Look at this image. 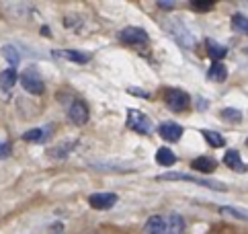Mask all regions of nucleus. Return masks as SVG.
Here are the masks:
<instances>
[{
    "label": "nucleus",
    "instance_id": "nucleus-1",
    "mask_svg": "<svg viewBox=\"0 0 248 234\" xmlns=\"http://www.w3.org/2000/svg\"><path fill=\"white\" fill-rule=\"evenodd\" d=\"M185 220L179 214H164L152 216L146 222V234H183Z\"/></svg>",
    "mask_w": 248,
    "mask_h": 234
},
{
    "label": "nucleus",
    "instance_id": "nucleus-2",
    "mask_svg": "<svg viewBox=\"0 0 248 234\" xmlns=\"http://www.w3.org/2000/svg\"><path fill=\"white\" fill-rule=\"evenodd\" d=\"M156 181H187V183H195V185H203L207 189H216V191H228V187L224 183L217 181H205V179H197L185 173H164L160 177H156Z\"/></svg>",
    "mask_w": 248,
    "mask_h": 234
},
{
    "label": "nucleus",
    "instance_id": "nucleus-3",
    "mask_svg": "<svg viewBox=\"0 0 248 234\" xmlns=\"http://www.w3.org/2000/svg\"><path fill=\"white\" fill-rule=\"evenodd\" d=\"M19 83H21V86L25 88V91L31 93V95H43V91H46L43 78L35 68H25L19 74Z\"/></svg>",
    "mask_w": 248,
    "mask_h": 234
},
{
    "label": "nucleus",
    "instance_id": "nucleus-4",
    "mask_svg": "<svg viewBox=\"0 0 248 234\" xmlns=\"http://www.w3.org/2000/svg\"><path fill=\"white\" fill-rule=\"evenodd\" d=\"M119 41L125 46H134V48H146L150 43V35L141 29V27H125L119 33Z\"/></svg>",
    "mask_w": 248,
    "mask_h": 234
},
{
    "label": "nucleus",
    "instance_id": "nucleus-5",
    "mask_svg": "<svg viewBox=\"0 0 248 234\" xmlns=\"http://www.w3.org/2000/svg\"><path fill=\"white\" fill-rule=\"evenodd\" d=\"M127 125L134 132H138V134H152V130H154V125H152V119H150L148 115H144L141 111H138V109H129L127 111Z\"/></svg>",
    "mask_w": 248,
    "mask_h": 234
},
{
    "label": "nucleus",
    "instance_id": "nucleus-6",
    "mask_svg": "<svg viewBox=\"0 0 248 234\" xmlns=\"http://www.w3.org/2000/svg\"><path fill=\"white\" fill-rule=\"evenodd\" d=\"M164 101L172 111H185L191 103V97L181 88H168L164 93Z\"/></svg>",
    "mask_w": 248,
    "mask_h": 234
},
{
    "label": "nucleus",
    "instance_id": "nucleus-7",
    "mask_svg": "<svg viewBox=\"0 0 248 234\" xmlns=\"http://www.w3.org/2000/svg\"><path fill=\"white\" fill-rule=\"evenodd\" d=\"M88 203H91L93 210H111L117 203V193H109V191L93 193L88 197Z\"/></svg>",
    "mask_w": 248,
    "mask_h": 234
},
{
    "label": "nucleus",
    "instance_id": "nucleus-8",
    "mask_svg": "<svg viewBox=\"0 0 248 234\" xmlns=\"http://www.w3.org/2000/svg\"><path fill=\"white\" fill-rule=\"evenodd\" d=\"M168 29L172 31L174 39L179 41L183 48H189V50H193V46H195V39H193V35L189 33V29H187V27H185L183 23H168Z\"/></svg>",
    "mask_w": 248,
    "mask_h": 234
},
{
    "label": "nucleus",
    "instance_id": "nucleus-9",
    "mask_svg": "<svg viewBox=\"0 0 248 234\" xmlns=\"http://www.w3.org/2000/svg\"><path fill=\"white\" fill-rule=\"evenodd\" d=\"M68 117L74 125H84L88 121V107L82 101L74 99L72 105H70V109H68Z\"/></svg>",
    "mask_w": 248,
    "mask_h": 234
},
{
    "label": "nucleus",
    "instance_id": "nucleus-10",
    "mask_svg": "<svg viewBox=\"0 0 248 234\" xmlns=\"http://www.w3.org/2000/svg\"><path fill=\"white\" fill-rule=\"evenodd\" d=\"M76 146H78V140H64V142H60L58 146L49 148L47 150V156L56 158V160H64V158H68L70 154H72Z\"/></svg>",
    "mask_w": 248,
    "mask_h": 234
},
{
    "label": "nucleus",
    "instance_id": "nucleus-11",
    "mask_svg": "<svg viewBox=\"0 0 248 234\" xmlns=\"http://www.w3.org/2000/svg\"><path fill=\"white\" fill-rule=\"evenodd\" d=\"M158 134H160V138L166 140V142H179L181 136H183V128L174 121H166L158 128Z\"/></svg>",
    "mask_w": 248,
    "mask_h": 234
},
{
    "label": "nucleus",
    "instance_id": "nucleus-12",
    "mask_svg": "<svg viewBox=\"0 0 248 234\" xmlns=\"http://www.w3.org/2000/svg\"><path fill=\"white\" fill-rule=\"evenodd\" d=\"M224 165H228L232 170H236V173H246L248 167L242 163V158H240V152L238 150H228L226 154H224Z\"/></svg>",
    "mask_w": 248,
    "mask_h": 234
},
{
    "label": "nucleus",
    "instance_id": "nucleus-13",
    "mask_svg": "<svg viewBox=\"0 0 248 234\" xmlns=\"http://www.w3.org/2000/svg\"><path fill=\"white\" fill-rule=\"evenodd\" d=\"M207 78L211 80V83H226V78H228L226 66L221 64V62H214L211 68L207 70Z\"/></svg>",
    "mask_w": 248,
    "mask_h": 234
},
{
    "label": "nucleus",
    "instance_id": "nucleus-14",
    "mask_svg": "<svg viewBox=\"0 0 248 234\" xmlns=\"http://www.w3.org/2000/svg\"><path fill=\"white\" fill-rule=\"evenodd\" d=\"M191 167H193L195 170H199V173H214L216 167H217V163H216L214 158H209V156H199V158L193 160Z\"/></svg>",
    "mask_w": 248,
    "mask_h": 234
},
{
    "label": "nucleus",
    "instance_id": "nucleus-15",
    "mask_svg": "<svg viewBox=\"0 0 248 234\" xmlns=\"http://www.w3.org/2000/svg\"><path fill=\"white\" fill-rule=\"evenodd\" d=\"M56 56L64 58V60H72V62H76V64H84V62L91 60L88 53H80V51H74V50H58Z\"/></svg>",
    "mask_w": 248,
    "mask_h": 234
},
{
    "label": "nucleus",
    "instance_id": "nucleus-16",
    "mask_svg": "<svg viewBox=\"0 0 248 234\" xmlns=\"http://www.w3.org/2000/svg\"><path fill=\"white\" fill-rule=\"evenodd\" d=\"M156 163L160 167H172L176 163V156L170 148H158L156 152Z\"/></svg>",
    "mask_w": 248,
    "mask_h": 234
},
{
    "label": "nucleus",
    "instance_id": "nucleus-17",
    "mask_svg": "<svg viewBox=\"0 0 248 234\" xmlns=\"http://www.w3.org/2000/svg\"><path fill=\"white\" fill-rule=\"evenodd\" d=\"M2 58L11 64V68H16L19 66V62H21V53H19V50H16L15 46H2Z\"/></svg>",
    "mask_w": 248,
    "mask_h": 234
},
{
    "label": "nucleus",
    "instance_id": "nucleus-18",
    "mask_svg": "<svg viewBox=\"0 0 248 234\" xmlns=\"http://www.w3.org/2000/svg\"><path fill=\"white\" fill-rule=\"evenodd\" d=\"M205 46H207V53H209L211 58H214V62H219L221 58H226L228 50H226L224 46H219V43H216L214 39H207Z\"/></svg>",
    "mask_w": 248,
    "mask_h": 234
},
{
    "label": "nucleus",
    "instance_id": "nucleus-19",
    "mask_svg": "<svg viewBox=\"0 0 248 234\" xmlns=\"http://www.w3.org/2000/svg\"><path fill=\"white\" fill-rule=\"evenodd\" d=\"M15 83H19V74H16V70H15V68H8V70H4L2 74H0V86L13 88Z\"/></svg>",
    "mask_w": 248,
    "mask_h": 234
},
{
    "label": "nucleus",
    "instance_id": "nucleus-20",
    "mask_svg": "<svg viewBox=\"0 0 248 234\" xmlns=\"http://www.w3.org/2000/svg\"><path fill=\"white\" fill-rule=\"evenodd\" d=\"M201 134H203V138L207 140V144L211 148H221L226 144V140H224V136H219L217 132H211V130H201Z\"/></svg>",
    "mask_w": 248,
    "mask_h": 234
},
{
    "label": "nucleus",
    "instance_id": "nucleus-21",
    "mask_svg": "<svg viewBox=\"0 0 248 234\" xmlns=\"http://www.w3.org/2000/svg\"><path fill=\"white\" fill-rule=\"evenodd\" d=\"M47 130H49V128H33V130H29V132L23 134V140H25V142H41V140H46Z\"/></svg>",
    "mask_w": 248,
    "mask_h": 234
},
{
    "label": "nucleus",
    "instance_id": "nucleus-22",
    "mask_svg": "<svg viewBox=\"0 0 248 234\" xmlns=\"http://www.w3.org/2000/svg\"><path fill=\"white\" fill-rule=\"evenodd\" d=\"M232 27H234L238 33L248 35V17H244V15H240V13L232 15Z\"/></svg>",
    "mask_w": 248,
    "mask_h": 234
},
{
    "label": "nucleus",
    "instance_id": "nucleus-23",
    "mask_svg": "<svg viewBox=\"0 0 248 234\" xmlns=\"http://www.w3.org/2000/svg\"><path fill=\"white\" fill-rule=\"evenodd\" d=\"M221 119L228 121V123H238V121H242V113L238 111V109H232V107H226V109H221Z\"/></svg>",
    "mask_w": 248,
    "mask_h": 234
},
{
    "label": "nucleus",
    "instance_id": "nucleus-24",
    "mask_svg": "<svg viewBox=\"0 0 248 234\" xmlns=\"http://www.w3.org/2000/svg\"><path fill=\"white\" fill-rule=\"evenodd\" d=\"M221 214H226V216H234V218L238 220H246L248 222V214L246 212H240L238 208H230V205H224V208H219Z\"/></svg>",
    "mask_w": 248,
    "mask_h": 234
},
{
    "label": "nucleus",
    "instance_id": "nucleus-25",
    "mask_svg": "<svg viewBox=\"0 0 248 234\" xmlns=\"http://www.w3.org/2000/svg\"><path fill=\"white\" fill-rule=\"evenodd\" d=\"M11 154V142H0V158H6Z\"/></svg>",
    "mask_w": 248,
    "mask_h": 234
},
{
    "label": "nucleus",
    "instance_id": "nucleus-26",
    "mask_svg": "<svg viewBox=\"0 0 248 234\" xmlns=\"http://www.w3.org/2000/svg\"><path fill=\"white\" fill-rule=\"evenodd\" d=\"M129 93H131V95H141V97H146V99H148V95H146V93H141V91H138V88H129Z\"/></svg>",
    "mask_w": 248,
    "mask_h": 234
},
{
    "label": "nucleus",
    "instance_id": "nucleus-27",
    "mask_svg": "<svg viewBox=\"0 0 248 234\" xmlns=\"http://www.w3.org/2000/svg\"><path fill=\"white\" fill-rule=\"evenodd\" d=\"M193 6H195V8H209L211 4H199V2H193Z\"/></svg>",
    "mask_w": 248,
    "mask_h": 234
},
{
    "label": "nucleus",
    "instance_id": "nucleus-28",
    "mask_svg": "<svg viewBox=\"0 0 248 234\" xmlns=\"http://www.w3.org/2000/svg\"><path fill=\"white\" fill-rule=\"evenodd\" d=\"M246 146H248V140H246Z\"/></svg>",
    "mask_w": 248,
    "mask_h": 234
}]
</instances>
